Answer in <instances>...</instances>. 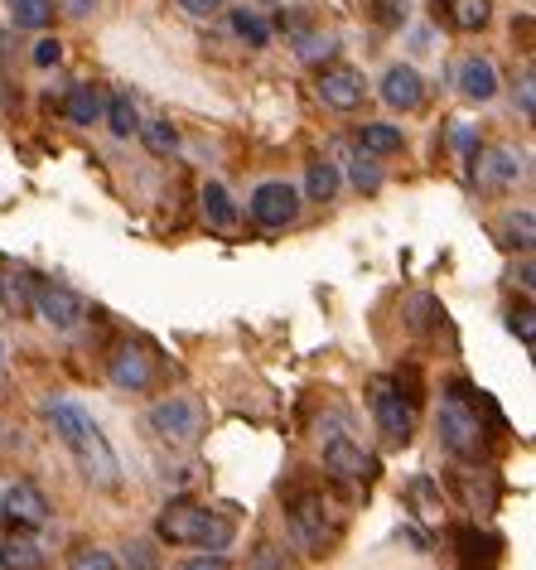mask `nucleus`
<instances>
[{"instance_id":"39","label":"nucleus","mask_w":536,"mask_h":570,"mask_svg":"<svg viewBox=\"0 0 536 570\" xmlns=\"http://www.w3.org/2000/svg\"><path fill=\"white\" fill-rule=\"evenodd\" d=\"M179 6H185L193 20H208V16H218L222 10V0H179Z\"/></svg>"},{"instance_id":"44","label":"nucleus","mask_w":536,"mask_h":570,"mask_svg":"<svg viewBox=\"0 0 536 570\" xmlns=\"http://www.w3.org/2000/svg\"><path fill=\"white\" fill-rule=\"evenodd\" d=\"M0 373H6V344H0Z\"/></svg>"},{"instance_id":"31","label":"nucleus","mask_w":536,"mask_h":570,"mask_svg":"<svg viewBox=\"0 0 536 570\" xmlns=\"http://www.w3.org/2000/svg\"><path fill=\"white\" fill-rule=\"evenodd\" d=\"M368 10L383 30H401V24L411 20V6H406V0H368Z\"/></svg>"},{"instance_id":"34","label":"nucleus","mask_w":536,"mask_h":570,"mask_svg":"<svg viewBox=\"0 0 536 570\" xmlns=\"http://www.w3.org/2000/svg\"><path fill=\"white\" fill-rule=\"evenodd\" d=\"M449 146H455V150H459L469 165L478 160V136H474V126H464V121L449 126Z\"/></svg>"},{"instance_id":"12","label":"nucleus","mask_w":536,"mask_h":570,"mask_svg":"<svg viewBox=\"0 0 536 570\" xmlns=\"http://www.w3.org/2000/svg\"><path fill=\"white\" fill-rule=\"evenodd\" d=\"M107 373H111V382H117L121 392H146L155 382V353L146 344H131V338H126V344L111 348Z\"/></svg>"},{"instance_id":"35","label":"nucleus","mask_w":536,"mask_h":570,"mask_svg":"<svg viewBox=\"0 0 536 570\" xmlns=\"http://www.w3.org/2000/svg\"><path fill=\"white\" fill-rule=\"evenodd\" d=\"M247 570H290V561H286V551L280 547H257L251 551V561H247Z\"/></svg>"},{"instance_id":"32","label":"nucleus","mask_w":536,"mask_h":570,"mask_svg":"<svg viewBox=\"0 0 536 570\" xmlns=\"http://www.w3.org/2000/svg\"><path fill=\"white\" fill-rule=\"evenodd\" d=\"M68 570H117V556L102 551V547H78Z\"/></svg>"},{"instance_id":"21","label":"nucleus","mask_w":536,"mask_h":570,"mask_svg":"<svg viewBox=\"0 0 536 570\" xmlns=\"http://www.w3.org/2000/svg\"><path fill=\"white\" fill-rule=\"evenodd\" d=\"M459 489H464V498H469L474 512H493V508H498V489H503V483H498L493 469H484V474L474 469V474H459Z\"/></svg>"},{"instance_id":"26","label":"nucleus","mask_w":536,"mask_h":570,"mask_svg":"<svg viewBox=\"0 0 536 570\" xmlns=\"http://www.w3.org/2000/svg\"><path fill=\"white\" fill-rule=\"evenodd\" d=\"M305 194L315 198V204H334V194H338V165L319 155V160L309 165V175H305Z\"/></svg>"},{"instance_id":"43","label":"nucleus","mask_w":536,"mask_h":570,"mask_svg":"<svg viewBox=\"0 0 536 570\" xmlns=\"http://www.w3.org/2000/svg\"><path fill=\"white\" fill-rule=\"evenodd\" d=\"M185 570H222V561H193V566H185Z\"/></svg>"},{"instance_id":"8","label":"nucleus","mask_w":536,"mask_h":570,"mask_svg":"<svg viewBox=\"0 0 536 570\" xmlns=\"http://www.w3.org/2000/svg\"><path fill=\"white\" fill-rule=\"evenodd\" d=\"M368 406H373L377 431H383L387 445H406V440L416 435V406L397 392V382H373Z\"/></svg>"},{"instance_id":"24","label":"nucleus","mask_w":536,"mask_h":570,"mask_svg":"<svg viewBox=\"0 0 536 570\" xmlns=\"http://www.w3.org/2000/svg\"><path fill=\"white\" fill-rule=\"evenodd\" d=\"M10 24L16 30H49L53 24V0H10Z\"/></svg>"},{"instance_id":"40","label":"nucleus","mask_w":536,"mask_h":570,"mask_svg":"<svg viewBox=\"0 0 536 570\" xmlns=\"http://www.w3.org/2000/svg\"><path fill=\"white\" fill-rule=\"evenodd\" d=\"M97 0H68V16H92Z\"/></svg>"},{"instance_id":"27","label":"nucleus","mask_w":536,"mask_h":570,"mask_svg":"<svg viewBox=\"0 0 536 570\" xmlns=\"http://www.w3.org/2000/svg\"><path fill=\"white\" fill-rule=\"evenodd\" d=\"M232 35L247 39L251 49H266V45H271V24H266L257 10H232Z\"/></svg>"},{"instance_id":"42","label":"nucleus","mask_w":536,"mask_h":570,"mask_svg":"<svg viewBox=\"0 0 536 570\" xmlns=\"http://www.w3.org/2000/svg\"><path fill=\"white\" fill-rule=\"evenodd\" d=\"M6 63H10V35L0 30V68H6Z\"/></svg>"},{"instance_id":"1","label":"nucleus","mask_w":536,"mask_h":570,"mask_svg":"<svg viewBox=\"0 0 536 570\" xmlns=\"http://www.w3.org/2000/svg\"><path fill=\"white\" fill-rule=\"evenodd\" d=\"M39 411H44V421L53 425V435L73 450L82 479L97 483V489H117V483H121V460H117V450L107 445V435L97 431V421L88 416V406L73 402V396H44Z\"/></svg>"},{"instance_id":"4","label":"nucleus","mask_w":536,"mask_h":570,"mask_svg":"<svg viewBox=\"0 0 536 570\" xmlns=\"http://www.w3.org/2000/svg\"><path fill=\"white\" fill-rule=\"evenodd\" d=\"M286 537L295 551L305 556H324L334 541V508L329 498H324L319 489H295L286 498Z\"/></svg>"},{"instance_id":"13","label":"nucleus","mask_w":536,"mask_h":570,"mask_svg":"<svg viewBox=\"0 0 536 570\" xmlns=\"http://www.w3.org/2000/svg\"><path fill=\"white\" fill-rule=\"evenodd\" d=\"M478 165V184L484 189H517L522 179H527V155L513 150V146H493Z\"/></svg>"},{"instance_id":"2","label":"nucleus","mask_w":536,"mask_h":570,"mask_svg":"<svg viewBox=\"0 0 536 570\" xmlns=\"http://www.w3.org/2000/svg\"><path fill=\"white\" fill-rule=\"evenodd\" d=\"M435 431H440V445L445 454L474 464L484 460L488 445H493V425L484 421V406H478V387L474 382H449L445 402H440V416H435Z\"/></svg>"},{"instance_id":"5","label":"nucleus","mask_w":536,"mask_h":570,"mask_svg":"<svg viewBox=\"0 0 536 570\" xmlns=\"http://www.w3.org/2000/svg\"><path fill=\"white\" fill-rule=\"evenodd\" d=\"M146 425L155 440H165V445L175 450H193L208 431V411L199 396H165V402H155L146 411Z\"/></svg>"},{"instance_id":"37","label":"nucleus","mask_w":536,"mask_h":570,"mask_svg":"<svg viewBox=\"0 0 536 570\" xmlns=\"http://www.w3.org/2000/svg\"><path fill=\"white\" fill-rule=\"evenodd\" d=\"M126 570H155L150 541H131V547H126Z\"/></svg>"},{"instance_id":"7","label":"nucleus","mask_w":536,"mask_h":570,"mask_svg":"<svg viewBox=\"0 0 536 570\" xmlns=\"http://www.w3.org/2000/svg\"><path fill=\"white\" fill-rule=\"evenodd\" d=\"M300 208H305V198H300V189H295V184H286V179H266V184H257V189H251V198H247L251 223L266 227V233H280V227H290L295 218H300Z\"/></svg>"},{"instance_id":"17","label":"nucleus","mask_w":536,"mask_h":570,"mask_svg":"<svg viewBox=\"0 0 536 570\" xmlns=\"http://www.w3.org/2000/svg\"><path fill=\"white\" fill-rule=\"evenodd\" d=\"M199 204H204V223L214 227L218 237H228V233H237V204H232V194L222 189L218 179H208L204 184V194H199Z\"/></svg>"},{"instance_id":"29","label":"nucleus","mask_w":536,"mask_h":570,"mask_svg":"<svg viewBox=\"0 0 536 570\" xmlns=\"http://www.w3.org/2000/svg\"><path fill=\"white\" fill-rule=\"evenodd\" d=\"M348 175H353V184H358L363 194H377V189H383V169H377V155H368V150L353 155V160H348Z\"/></svg>"},{"instance_id":"33","label":"nucleus","mask_w":536,"mask_h":570,"mask_svg":"<svg viewBox=\"0 0 536 570\" xmlns=\"http://www.w3.org/2000/svg\"><path fill=\"white\" fill-rule=\"evenodd\" d=\"M30 63H34V68H59V63H63V45H59L53 35H39L34 49H30Z\"/></svg>"},{"instance_id":"10","label":"nucleus","mask_w":536,"mask_h":570,"mask_svg":"<svg viewBox=\"0 0 536 570\" xmlns=\"http://www.w3.org/2000/svg\"><path fill=\"white\" fill-rule=\"evenodd\" d=\"M324 469H329L334 479H344V483H368L377 474V460L373 454H363V445L353 435H329L324 440Z\"/></svg>"},{"instance_id":"45","label":"nucleus","mask_w":536,"mask_h":570,"mask_svg":"<svg viewBox=\"0 0 536 570\" xmlns=\"http://www.w3.org/2000/svg\"><path fill=\"white\" fill-rule=\"evenodd\" d=\"M261 6H276V0H261Z\"/></svg>"},{"instance_id":"18","label":"nucleus","mask_w":536,"mask_h":570,"mask_svg":"<svg viewBox=\"0 0 536 570\" xmlns=\"http://www.w3.org/2000/svg\"><path fill=\"white\" fill-rule=\"evenodd\" d=\"M440 16H445L449 30L474 35V30H484V24L493 20V0H440Z\"/></svg>"},{"instance_id":"15","label":"nucleus","mask_w":536,"mask_h":570,"mask_svg":"<svg viewBox=\"0 0 536 570\" xmlns=\"http://www.w3.org/2000/svg\"><path fill=\"white\" fill-rule=\"evenodd\" d=\"M383 102L397 111H416L426 102V78H420L411 63H391L383 73Z\"/></svg>"},{"instance_id":"38","label":"nucleus","mask_w":536,"mask_h":570,"mask_svg":"<svg viewBox=\"0 0 536 570\" xmlns=\"http://www.w3.org/2000/svg\"><path fill=\"white\" fill-rule=\"evenodd\" d=\"M517 111H522V117H527V121L536 117V92H532V73L517 82Z\"/></svg>"},{"instance_id":"22","label":"nucleus","mask_w":536,"mask_h":570,"mask_svg":"<svg viewBox=\"0 0 536 570\" xmlns=\"http://www.w3.org/2000/svg\"><path fill=\"white\" fill-rule=\"evenodd\" d=\"M0 570H44V547L16 532L0 547Z\"/></svg>"},{"instance_id":"9","label":"nucleus","mask_w":536,"mask_h":570,"mask_svg":"<svg viewBox=\"0 0 536 570\" xmlns=\"http://www.w3.org/2000/svg\"><path fill=\"white\" fill-rule=\"evenodd\" d=\"M0 518H6L16 532H34L53 518V503L39 483H10L6 498H0Z\"/></svg>"},{"instance_id":"3","label":"nucleus","mask_w":536,"mask_h":570,"mask_svg":"<svg viewBox=\"0 0 536 570\" xmlns=\"http://www.w3.org/2000/svg\"><path fill=\"white\" fill-rule=\"evenodd\" d=\"M155 537L169 541V547H204V551H228L232 547V522L222 512H208L199 503H169L160 518H155Z\"/></svg>"},{"instance_id":"14","label":"nucleus","mask_w":536,"mask_h":570,"mask_svg":"<svg viewBox=\"0 0 536 570\" xmlns=\"http://www.w3.org/2000/svg\"><path fill=\"white\" fill-rule=\"evenodd\" d=\"M449 541H455V551H459V566L464 570H493V561L503 556V541L493 537V532H478L474 522H464L449 532Z\"/></svg>"},{"instance_id":"19","label":"nucleus","mask_w":536,"mask_h":570,"mask_svg":"<svg viewBox=\"0 0 536 570\" xmlns=\"http://www.w3.org/2000/svg\"><path fill=\"white\" fill-rule=\"evenodd\" d=\"M401 146H406L401 126H391V121H363L358 126V150H368V155H397Z\"/></svg>"},{"instance_id":"25","label":"nucleus","mask_w":536,"mask_h":570,"mask_svg":"<svg viewBox=\"0 0 536 570\" xmlns=\"http://www.w3.org/2000/svg\"><path fill=\"white\" fill-rule=\"evenodd\" d=\"M102 117H107V126H111V136H117V140H126V136L140 131V111H136V102H131L126 92L111 97V102L102 107Z\"/></svg>"},{"instance_id":"28","label":"nucleus","mask_w":536,"mask_h":570,"mask_svg":"<svg viewBox=\"0 0 536 570\" xmlns=\"http://www.w3.org/2000/svg\"><path fill=\"white\" fill-rule=\"evenodd\" d=\"M136 136H146L150 155H175V150H179V131H175L169 121H140Z\"/></svg>"},{"instance_id":"6","label":"nucleus","mask_w":536,"mask_h":570,"mask_svg":"<svg viewBox=\"0 0 536 570\" xmlns=\"http://www.w3.org/2000/svg\"><path fill=\"white\" fill-rule=\"evenodd\" d=\"M30 315H39L53 334H73L82 320H88V301L78 291H68L59 281H39L34 276V291H30Z\"/></svg>"},{"instance_id":"16","label":"nucleus","mask_w":536,"mask_h":570,"mask_svg":"<svg viewBox=\"0 0 536 570\" xmlns=\"http://www.w3.org/2000/svg\"><path fill=\"white\" fill-rule=\"evenodd\" d=\"M455 82H459V92L469 97V102H493L498 97V63L484 59V53H469L459 68H455Z\"/></svg>"},{"instance_id":"20","label":"nucleus","mask_w":536,"mask_h":570,"mask_svg":"<svg viewBox=\"0 0 536 570\" xmlns=\"http://www.w3.org/2000/svg\"><path fill=\"white\" fill-rule=\"evenodd\" d=\"M102 92L97 88H88V82H78V88H68V102H63V111H68V121L73 126H97L102 121Z\"/></svg>"},{"instance_id":"36","label":"nucleus","mask_w":536,"mask_h":570,"mask_svg":"<svg viewBox=\"0 0 536 570\" xmlns=\"http://www.w3.org/2000/svg\"><path fill=\"white\" fill-rule=\"evenodd\" d=\"M507 330H513L517 338H522V348L532 353V344H536V330H532V309L522 305V309H513V315H507Z\"/></svg>"},{"instance_id":"30","label":"nucleus","mask_w":536,"mask_h":570,"mask_svg":"<svg viewBox=\"0 0 536 570\" xmlns=\"http://www.w3.org/2000/svg\"><path fill=\"white\" fill-rule=\"evenodd\" d=\"M440 324H445L440 301H435V295H416V301H411V330L430 334V330H440Z\"/></svg>"},{"instance_id":"41","label":"nucleus","mask_w":536,"mask_h":570,"mask_svg":"<svg viewBox=\"0 0 536 570\" xmlns=\"http://www.w3.org/2000/svg\"><path fill=\"white\" fill-rule=\"evenodd\" d=\"M513 281H522V291H532V262H522V271H517Z\"/></svg>"},{"instance_id":"11","label":"nucleus","mask_w":536,"mask_h":570,"mask_svg":"<svg viewBox=\"0 0 536 570\" xmlns=\"http://www.w3.org/2000/svg\"><path fill=\"white\" fill-rule=\"evenodd\" d=\"M315 92H319V102L329 107V111H358L363 97H368V82H363L358 68L334 63V68H324V73H319Z\"/></svg>"},{"instance_id":"23","label":"nucleus","mask_w":536,"mask_h":570,"mask_svg":"<svg viewBox=\"0 0 536 570\" xmlns=\"http://www.w3.org/2000/svg\"><path fill=\"white\" fill-rule=\"evenodd\" d=\"M532 242H536V218H532V208H513V213L503 218V247L527 256Z\"/></svg>"}]
</instances>
